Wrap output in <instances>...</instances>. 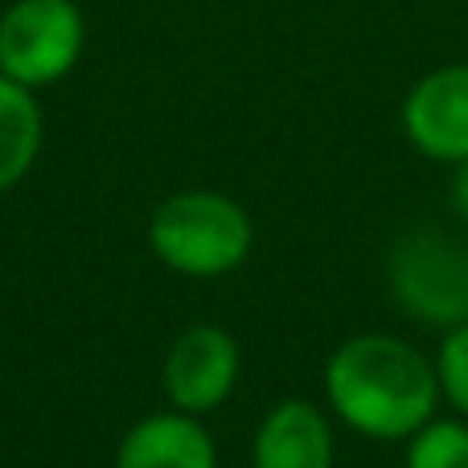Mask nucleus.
Returning <instances> with one entry per match:
<instances>
[{
	"instance_id": "nucleus-1",
	"label": "nucleus",
	"mask_w": 468,
	"mask_h": 468,
	"mask_svg": "<svg viewBox=\"0 0 468 468\" xmlns=\"http://www.w3.org/2000/svg\"><path fill=\"white\" fill-rule=\"evenodd\" d=\"M324 390L354 431L374 440L415 436L431 420L440 378L407 341L354 337L329 357Z\"/></svg>"
},
{
	"instance_id": "nucleus-2",
	"label": "nucleus",
	"mask_w": 468,
	"mask_h": 468,
	"mask_svg": "<svg viewBox=\"0 0 468 468\" xmlns=\"http://www.w3.org/2000/svg\"><path fill=\"white\" fill-rule=\"evenodd\" d=\"M156 259L181 275H227L250 250V218L222 194H177L153 214L148 227Z\"/></svg>"
},
{
	"instance_id": "nucleus-3",
	"label": "nucleus",
	"mask_w": 468,
	"mask_h": 468,
	"mask_svg": "<svg viewBox=\"0 0 468 468\" xmlns=\"http://www.w3.org/2000/svg\"><path fill=\"white\" fill-rule=\"evenodd\" d=\"M390 292L407 316L423 324L468 321V247L448 230L420 227L390 250Z\"/></svg>"
},
{
	"instance_id": "nucleus-4",
	"label": "nucleus",
	"mask_w": 468,
	"mask_h": 468,
	"mask_svg": "<svg viewBox=\"0 0 468 468\" xmlns=\"http://www.w3.org/2000/svg\"><path fill=\"white\" fill-rule=\"evenodd\" d=\"M82 54V16L70 0H16L0 16V74L21 87L62 79Z\"/></svg>"
},
{
	"instance_id": "nucleus-5",
	"label": "nucleus",
	"mask_w": 468,
	"mask_h": 468,
	"mask_svg": "<svg viewBox=\"0 0 468 468\" xmlns=\"http://www.w3.org/2000/svg\"><path fill=\"white\" fill-rule=\"evenodd\" d=\"M403 132L431 161H468V62L436 66L407 90Z\"/></svg>"
},
{
	"instance_id": "nucleus-6",
	"label": "nucleus",
	"mask_w": 468,
	"mask_h": 468,
	"mask_svg": "<svg viewBox=\"0 0 468 468\" xmlns=\"http://www.w3.org/2000/svg\"><path fill=\"white\" fill-rule=\"evenodd\" d=\"M239 378V349L218 324H194L165 354V395L186 415H206L227 403Z\"/></svg>"
},
{
	"instance_id": "nucleus-7",
	"label": "nucleus",
	"mask_w": 468,
	"mask_h": 468,
	"mask_svg": "<svg viewBox=\"0 0 468 468\" xmlns=\"http://www.w3.org/2000/svg\"><path fill=\"white\" fill-rule=\"evenodd\" d=\"M333 464V436L324 415L313 403L271 407L259 423L255 436V468H329Z\"/></svg>"
},
{
	"instance_id": "nucleus-8",
	"label": "nucleus",
	"mask_w": 468,
	"mask_h": 468,
	"mask_svg": "<svg viewBox=\"0 0 468 468\" xmlns=\"http://www.w3.org/2000/svg\"><path fill=\"white\" fill-rule=\"evenodd\" d=\"M115 468H214V444L194 415H148L123 436Z\"/></svg>"
},
{
	"instance_id": "nucleus-9",
	"label": "nucleus",
	"mask_w": 468,
	"mask_h": 468,
	"mask_svg": "<svg viewBox=\"0 0 468 468\" xmlns=\"http://www.w3.org/2000/svg\"><path fill=\"white\" fill-rule=\"evenodd\" d=\"M41 148V112L29 87L0 74V194L29 173Z\"/></svg>"
},
{
	"instance_id": "nucleus-10",
	"label": "nucleus",
	"mask_w": 468,
	"mask_h": 468,
	"mask_svg": "<svg viewBox=\"0 0 468 468\" xmlns=\"http://www.w3.org/2000/svg\"><path fill=\"white\" fill-rule=\"evenodd\" d=\"M407 468H468V428L464 423H423L407 448Z\"/></svg>"
},
{
	"instance_id": "nucleus-11",
	"label": "nucleus",
	"mask_w": 468,
	"mask_h": 468,
	"mask_svg": "<svg viewBox=\"0 0 468 468\" xmlns=\"http://www.w3.org/2000/svg\"><path fill=\"white\" fill-rule=\"evenodd\" d=\"M440 387L452 399L456 411L468 415V321L456 324L440 346Z\"/></svg>"
},
{
	"instance_id": "nucleus-12",
	"label": "nucleus",
	"mask_w": 468,
	"mask_h": 468,
	"mask_svg": "<svg viewBox=\"0 0 468 468\" xmlns=\"http://www.w3.org/2000/svg\"><path fill=\"white\" fill-rule=\"evenodd\" d=\"M452 206L461 210V218L468 222V161L456 165V177H452Z\"/></svg>"
}]
</instances>
